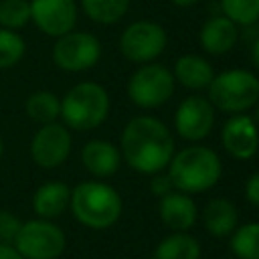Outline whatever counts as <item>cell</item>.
<instances>
[{"label": "cell", "mask_w": 259, "mask_h": 259, "mask_svg": "<svg viewBox=\"0 0 259 259\" xmlns=\"http://www.w3.org/2000/svg\"><path fill=\"white\" fill-rule=\"evenodd\" d=\"M119 152L132 170L152 176L170 164L176 144L172 132L158 117L138 115L125 123Z\"/></svg>", "instance_id": "cell-1"}, {"label": "cell", "mask_w": 259, "mask_h": 259, "mask_svg": "<svg viewBox=\"0 0 259 259\" xmlns=\"http://www.w3.org/2000/svg\"><path fill=\"white\" fill-rule=\"evenodd\" d=\"M223 172L219 154L206 146H188L174 152L168 164V176L174 188L186 194H200L212 188Z\"/></svg>", "instance_id": "cell-2"}, {"label": "cell", "mask_w": 259, "mask_h": 259, "mask_svg": "<svg viewBox=\"0 0 259 259\" xmlns=\"http://www.w3.org/2000/svg\"><path fill=\"white\" fill-rule=\"evenodd\" d=\"M69 208L87 229H107L117 223L123 202L119 192L101 180H83L71 190Z\"/></svg>", "instance_id": "cell-3"}, {"label": "cell", "mask_w": 259, "mask_h": 259, "mask_svg": "<svg viewBox=\"0 0 259 259\" xmlns=\"http://www.w3.org/2000/svg\"><path fill=\"white\" fill-rule=\"evenodd\" d=\"M109 115V93L95 81H81L61 99V117L69 130L89 132Z\"/></svg>", "instance_id": "cell-4"}, {"label": "cell", "mask_w": 259, "mask_h": 259, "mask_svg": "<svg viewBox=\"0 0 259 259\" xmlns=\"http://www.w3.org/2000/svg\"><path fill=\"white\" fill-rule=\"evenodd\" d=\"M206 89L212 107L225 113H243L259 101V77L247 69H227Z\"/></svg>", "instance_id": "cell-5"}, {"label": "cell", "mask_w": 259, "mask_h": 259, "mask_svg": "<svg viewBox=\"0 0 259 259\" xmlns=\"http://www.w3.org/2000/svg\"><path fill=\"white\" fill-rule=\"evenodd\" d=\"M12 245L24 259H59L67 247V237L51 219L36 217L22 221Z\"/></svg>", "instance_id": "cell-6"}, {"label": "cell", "mask_w": 259, "mask_h": 259, "mask_svg": "<svg viewBox=\"0 0 259 259\" xmlns=\"http://www.w3.org/2000/svg\"><path fill=\"white\" fill-rule=\"evenodd\" d=\"M176 87L172 71L160 63H144L127 81V95L142 109H156L166 103Z\"/></svg>", "instance_id": "cell-7"}, {"label": "cell", "mask_w": 259, "mask_h": 259, "mask_svg": "<svg viewBox=\"0 0 259 259\" xmlns=\"http://www.w3.org/2000/svg\"><path fill=\"white\" fill-rule=\"evenodd\" d=\"M51 57L61 71L81 73L97 65L101 59V42L95 34L73 28L55 38Z\"/></svg>", "instance_id": "cell-8"}, {"label": "cell", "mask_w": 259, "mask_h": 259, "mask_svg": "<svg viewBox=\"0 0 259 259\" xmlns=\"http://www.w3.org/2000/svg\"><path fill=\"white\" fill-rule=\"evenodd\" d=\"M168 34L154 20H136L123 28L119 51L132 63H152L166 49Z\"/></svg>", "instance_id": "cell-9"}, {"label": "cell", "mask_w": 259, "mask_h": 259, "mask_svg": "<svg viewBox=\"0 0 259 259\" xmlns=\"http://www.w3.org/2000/svg\"><path fill=\"white\" fill-rule=\"evenodd\" d=\"M73 148V140H71V132L65 123H42L32 140H30V158L36 166L40 168H57L61 166Z\"/></svg>", "instance_id": "cell-10"}, {"label": "cell", "mask_w": 259, "mask_h": 259, "mask_svg": "<svg viewBox=\"0 0 259 259\" xmlns=\"http://www.w3.org/2000/svg\"><path fill=\"white\" fill-rule=\"evenodd\" d=\"M214 123V107L202 95L186 97L176 113H174V127L178 136L186 142H200L204 140Z\"/></svg>", "instance_id": "cell-11"}, {"label": "cell", "mask_w": 259, "mask_h": 259, "mask_svg": "<svg viewBox=\"0 0 259 259\" xmlns=\"http://www.w3.org/2000/svg\"><path fill=\"white\" fill-rule=\"evenodd\" d=\"M30 20L47 36H61L77 24V2L75 0H28Z\"/></svg>", "instance_id": "cell-12"}, {"label": "cell", "mask_w": 259, "mask_h": 259, "mask_svg": "<svg viewBox=\"0 0 259 259\" xmlns=\"http://www.w3.org/2000/svg\"><path fill=\"white\" fill-rule=\"evenodd\" d=\"M221 142L227 154H231L233 158L251 160L259 150V125L251 115L233 113V117L223 125Z\"/></svg>", "instance_id": "cell-13"}, {"label": "cell", "mask_w": 259, "mask_h": 259, "mask_svg": "<svg viewBox=\"0 0 259 259\" xmlns=\"http://www.w3.org/2000/svg\"><path fill=\"white\" fill-rule=\"evenodd\" d=\"M81 162L85 170L95 178H107L117 172L121 152L107 140H89L81 148Z\"/></svg>", "instance_id": "cell-14"}, {"label": "cell", "mask_w": 259, "mask_h": 259, "mask_svg": "<svg viewBox=\"0 0 259 259\" xmlns=\"http://www.w3.org/2000/svg\"><path fill=\"white\" fill-rule=\"evenodd\" d=\"M162 223L172 231H188L196 223V204L186 192H168L158 206Z\"/></svg>", "instance_id": "cell-15"}, {"label": "cell", "mask_w": 259, "mask_h": 259, "mask_svg": "<svg viewBox=\"0 0 259 259\" xmlns=\"http://www.w3.org/2000/svg\"><path fill=\"white\" fill-rule=\"evenodd\" d=\"M71 188L63 180H49L32 194V210L38 219H55L69 208Z\"/></svg>", "instance_id": "cell-16"}, {"label": "cell", "mask_w": 259, "mask_h": 259, "mask_svg": "<svg viewBox=\"0 0 259 259\" xmlns=\"http://www.w3.org/2000/svg\"><path fill=\"white\" fill-rule=\"evenodd\" d=\"M239 38L237 24L225 14L208 18L200 28V45L208 55L229 53Z\"/></svg>", "instance_id": "cell-17"}, {"label": "cell", "mask_w": 259, "mask_h": 259, "mask_svg": "<svg viewBox=\"0 0 259 259\" xmlns=\"http://www.w3.org/2000/svg\"><path fill=\"white\" fill-rule=\"evenodd\" d=\"M174 79L184 85L186 89H206L214 77V69L212 65L198 55H182L176 63H174V71H172Z\"/></svg>", "instance_id": "cell-18"}, {"label": "cell", "mask_w": 259, "mask_h": 259, "mask_svg": "<svg viewBox=\"0 0 259 259\" xmlns=\"http://www.w3.org/2000/svg\"><path fill=\"white\" fill-rule=\"evenodd\" d=\"M237 221H239L237 206L229 198H212L206 202L202 210L204 229L217 239L229 237L237 229Z\"/></svg>", "instance_id": "cell-19"}, {"label": "cell", "mask_w": 259, "mask_h": 259, "mask_svg": "<svg viewBox=\"0 0 259 259\" xmlns=\"http://www.w3.org/2000/svg\"><path fill=\"white\" fill-rule=\"evenodd\" d=\"M154 259H200V243L186 231H174L158 243Z\"/></svg>", "instance_id": "cell-20"}, {"label": "cell", "mask_w": 259, "mask_h": 259, "mask_svg": "<svg viewBox=\"0 0 259 259\" xmlns=\"http://www.w3.org/2000/svg\"><path fill=\"white\" fill-rule=\"evenodd\" d=\"M24 111L38 125L51 123V121H57V117H61V99L53 91L40 89L28 95L24 103Z\"/></svg>", "instance_id": "cell-21"}, {"label": "cell", "mask_w": 259, "mask_h": 259, "mask_svg": "<svg viewBox=\"0 0 259 259\" xmlns=\"http://www.w3.org/2000/svg\"><path fill=\"white\" fill-rule=\"evenodd\" d=\"M130 0H81L83 12L97 24H113L127 12Z\"/></svg>", "instance_id": "cell-22"}, {"label": "cell", "mask_w": 259, "mask_h": 259, "mask_svg": "<svg viewBox=\"0 0 259 259\" xmlns=\"http://www.w3.org/2000/svg\"><path fill=\"white\" fill-rule=\"evenodd\" d=\"M231 251L239 259H259V223H245L231 233Z\"/></svg>", "instance_id": "cell-23"}, {"label": "cell", "mask_w": 259, "mask_h": 259, "mask_svg": "<svg viewBox=\"0 0 259 259\" xmlns=\"http://www.w3.org/2000/svg\"><path fill=\"white\" fill-rule=\"evenodd\" d=\"M26 53V42L18 30L0 26V69H10L22 61Z\"/></svg>", "instance_id": "cell-24"}, {"label": "cell", "mask_w": 259, "mask_h": 259, "mask_svg": "<svg viewBox=\"0 0 259 259\" xmlns=\"http://www.w3.org/2000/svg\"><path fill=\"white\" fill-rule=\"evenodd\" d=\"M30 22L28 0H0V26L20 30Z\"/></svg>", "instance_id": "cell-25"}, {"label": "cell", "mask_w": 259, "mask_h": 259, "mask_svg": "<svg viewBox=\"0 0 259 259\" xmlns=\"http://www.w3.org/2000/svg\"><path fill=\"white\" fill-rule=\"evenodd\" d=\"M223 14L235 24H253L259 20V0H221Z\"/></svg>", "instance_id": "cell-26"}, {"label": "cell", "mask_w": 259, "mask_h": 259, "mask_svg": "<svg viewBox=\"0 0 259 259\" xmlns=\"http://www.w3.org/2000/svg\"><path fill=\"white\" fill-rule=\"evenodd\" d=\"M20 225H22V221L18 214H14L10 210H0V243L12 245Z\"/></svg>", "instance_id": "cell-27"}, {"label": "cell", "mask_w": 259, "mask_h": 259, "mask_svg": "<svg viewBox=\"0 0 259 259\" xmlns=\"http://www.w3.org/2000/svg\"><path fill=\"white\" fill-rule=\"evenodd\" d=\"M150 188H152V192H154L156 196H160V198H162L164 194L172 192L174 184H172V178H170L168 174L156 172V174H152V182H150Z\"/></svg>", "instance_id": "cell-28"}, {"label": "cell", "mask_w": 259, "mask_h": 259, "mask_svg": "<svg viewBox=\"0 0 259 259\" xmlns=\"http://www.w3.org/2000/svg\"><path fill=\"white\" fill-rule=\"evenodd\" d=\"M245 196L253 206H259V170L249 176L245 184Z\"/></svg>", "instance_id": "cell-29"}, {"label": "cell", "mask_w": 259, "mask_h": 259, "mask_svg": "<svg viewBox=\"0 0 259 259\" xmlns=\"http://www.w3.org/2000/svg\"><path fill=\"white\" fill-rule=\"evenodd\" d=\"M0 259H24V257L14 249V245L0 243Z\"/></svg>", "instance_id": "cell-30"}, {"label": "cell", "mask_w": 259, "mask_h": 259, "mask_svg": "<svg viewBox=\"0 0 259 259\" xmlns=\"http://www.w3.org/2000/svg\"><path fill=\"white\" fill-rule=\"evenodd\" d=\"M251 61H253V65L259 69V36L255 38V42H253V47H251Z\"/></svg>", "instance_id": "cell-31"}, {"label": "cell", "mask_w": 259, "mask_h": 259, "mask_svg": "<svg viewBox=\"0 0 259 259\" xmlns=\"http://www.w3.org/2000/svg\"><path fill=\"white\" fill-rule=\"evenodd\" d=\"M174 6H180V8H186V6H192L196 0H170Z\"/></svg>", "instance_id": "cell-32"}, {"label": "cell", "mask_w": 259, "mask_h": 259, "mask_svg": "<svg viewBox=\"0 0 259 259\" xmlns=\"http://www.w3.org/2000/svg\"><path fill=\"white\" fill-rule=\"evenodd\" d=\"M253 107H255V111H253V115H251V117H253V121H255V123L259 125V101H257V103H255Z\"/></svg>", "instance_id": "cell-33"}, {"label": "cell", "mask_w": 259, "mask_h": 259, "mask_svg": "<svg viewBox=\"0 0 259 259\" xmlns=\"http://www.w3.org/2000/svg\"><path fill=\"white\" fill-rule=\"evenodd\" d=\"M2 154H4V142H2V138H0V158H2Z\"/></svg>", "instance_id": "cell-34"}]
</instances>
